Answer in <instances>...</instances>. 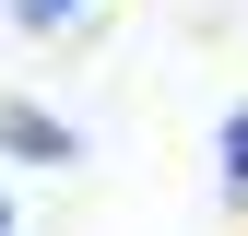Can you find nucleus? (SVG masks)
Wrapping results in <instances>:
<instances>
[{
  "instance_id": "2",
  "label": "nucleus",
  "mask_w": 248,
  "mask_h": 236,
  "mask_svg": "<svg viewBox=\"0 0 248 236\" xmlns=\"http://www.w3.org/2000/svg\"><path fill=\"white\" fill-rule=\"evenodd\" d=\"M213 189L248 213V106H225V130H213Z\"/></svg>"
},
{
  "instance_id": "3",
  "label": "nucleus",
  "mask_w": 248,
  "mask_h": 236,
  "mask_svg": "<svg viewBox=\"0 0 248 236\" xmlns=\"http://www.w3.org/2000/svg\"><path fill=\"white\" fill-rule=\"evenodd\" d=\"M0 12H12L24 36H59V24H83V0H0Z\"/></svg>"
},
{
  "instance_id": "4",
  "label": "nucleus",
  "mask_w": 248,
  "mask_h": 236,
  "mask_svg": "<svg viewBox=\"0 0 248 236\" xmlns=\"http://www.w3.org/2000/svg\"><path fill=\"white\" fill-rule=\"evenodd\" d=\"M0 236H12V189H0Z\"/></svg>"
},
{
  "instance_id": "1",
  "label": "nucleus",
  "mask_w": 248,
  "mask_h": 236,
  "mask_svg": "<svg viewBox=\"0 0 248 236\" xmlns=\"http://www.w3.org/2000/svg\"><path fill=\"white\" fill-rule=\"evenodd\" d=\"M0 154H24V165H83V130H71V118H36L24 95H0Z\"/></svg>"
}]
</instances>
